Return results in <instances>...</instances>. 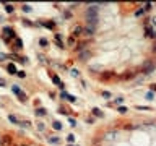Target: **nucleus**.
<instances>
[{
    "label": "nucleus",
    "mask_w": 156,
    "mask_h": 146,
    "mask_svg": "<svg viewBox=\"0 0 156 146\" xmlns=\"http://www.w3.org/2000/svg\"><path fill=\"white\" fill-rule=\"evenodd\" d=\"M0 146H15L12 135H0Z\"/></svg>",
    "instance_id": "nucleus-1"
},
{
    "label": "nucleus",
    "mask_w": 156,
    "mask_h": 146,
    "mask_svg": "<svg viewBox=\"0 0 156 146\" xmlns=\"http://www.w3.org/2000/svg\"><path fill=\"white\" fill-rule=\"evenodd\" d=\"M70 36H73V37L83 36V26L81 24H75L73 28H72V34H70Z\"/></svg>",
    "instance_id": "nucleus-2"
},
{
    "label": "nucleus",
    "mask_w": 156,
    "mask_h": 146,
    "mask_svg": "<svg viewBox=\"0 0 156 146\" xmlns=\"http://www.w3.org/2000/svg\"><path fill=\"white\" fill-rule=\"evenodd\" d=\"M49 76H50V80L54 81V85H55V86H59L60 89H64V83H62V80L59 78V75H57V73H52V72H50V73H49Z\"/></svg>",
    "instance_id": "nucleus-3"
},
{
    "label": "nucleus",
    "mask_w": 156,
    "mask_h": 146,
    "mask_svg": "<svg viewBox=\"0 0 156 146\" xmlns=\"http://www.w3.org/2000/svg\"><path fill=\"white\" fill-rule=\"evenodd\" d=\"M54 42L57 44L59 49H65V42L62 41V36L59 34V32H55V34H54Z\"/></svg>",
    "instance_id": "nucleus-4"
},
{
    "label": "nucleus",
    "mask_w": 156,
    "mask_h": 146,
    "mask_svg": "<svg viewBox=\"0 0 156 146\" xmlns=\"http://www.w3.org/2000/svg\"><path fill=\"white\" fill-rule=\"evenodd\" d=\"M12 49H13V52H20L21 49H23V41H21L20 37H17L15 42L12 44Z\"/></svg>",
    "instance_id": "nucleus-5"
},
{
    "label": "nucleus",
    "mask_w": 156,
    "mask_h": 146,
    "mask_svg": "<svg viewBox=\"0 0 156 146\" xmlns=\"http://www.w3.org/2000/svg\"><path fill=\"white\" fill-rule=\"evenodd\" d=\"M62 99H65V101H68L70 104H75V102H77V97L75 96H72V94H68V93H65V91H62Z\"/></svg>",
    "instance_id": "nucleus-6"
},
{
    "label": "nucleus",
    "mask_w": 156,
    "mask_h": 146,
    "mask_svg": "<svg viewBox=\"0 0 156 146\" xmlns=\"http://www.w3.org/2000/svg\"><path fill=\"white\" fill-rule=\"evenodd\" d=\"M3 34L13 37V39H17V34H15V29H13V26H3Z\"/></svg>",
    "instance_id": "nucleus-7"
},
{
    "label": "nucleus",
    "mask_w": 156,
    "mask_h": 146,
    "mask_svg": "<svg viewBox=\"0 0 156 146\" xmlns=\"http://www.w3.org/2000/svg\"><path fill=\"white\" fill-rule=\"evenodd\" d=\"M46 140H47V143H50V145H60V138L55 136V135H49V136H46Z\"/></svg>",
    "instance_id": "nucleus-8"
},
{
    "label": "nucleus",
    "mask_w": 156,
    "mask_h": 146,
    "mask_svg": "<svg viewBox=\"0 0 156 146\" xmlns=\"http://www.w3.org/2000/svg\"><path fill=\"white\" fill-rule=\"evenodd\" d=\"M95 31H96V26H86V28H83V34H85V36H88V37L93 36V34H95Z\"/></svg>",
    "instance_id": "nucleus-9"
},
{
    "label": "nucleus",
    "mask_w": 156,
    "mask_h": 146,
    "mask_svg": "<svg viewBox=\"0 0 156 146\" xmlns=\"http://www.w3.org/2000/svg\"><path fill=\"white\" fill-rule=\"evenodd\" d=\"M7 72H8L10 75H17V73H18L17 65L13 63V62H12V63H7Z\"/></svg>",
    "instance_id": "nucleus-10"
},
{
    "label": "nucleus",
    "mask_w": 156,
    "mask_h": 146,
    "mask_svg": "<svg viewBox=\"0 0 156 146\" xmlns=\"http://www.w3.org/2000/svg\"><path fill=\"white\" fill-rule=\"evenodd\" d=\"M34 114H36V117H44V115H47V110H46V107H36Z\"/></svg>",
    "instance_id": "nucleus-11"
},
{
    "label": "nucleus",
    "mask_w": 156,
    "mask_h": 146,
    "mask_svg": "<svg viewBox=\"0 0 156 146\" xmlns=\"http://www.w3.org/2000/svg\"><path fill=\"white\" fill-rule=\"evenodd\" d=\"M77 44H78L77 37H73V36L67 37V45H68V47H77Z\"/></svg>",
    "instance_id": "nucleus-12"
},
{
    "label": "nucleus",
    "mask_w": 156,
    "mask_h": 146,
    "mask_svg": "<svg viewBox=\"0 0 156 146\" xmlns=\"http://www.w3.org/2000/svg\"><path fill=\"white\" fill-rule=\"evenodd\" d=\"M90 55H91L90 50H81V52H80V55H78V59H80L81 62H85V60H88V59H90Z\"/></svg>",
    "instance_id": "nucleus-13"
},
{
    "label": "nucleus",
    "mask_w": 156,
    "mask_h": 146,
    "mask_svg": "<svg viewBox=\"0 0 156 146\" xmlns=\"http://www.w3.org/2000/svg\"><path fill=\"white\" fill-rule=\"evenodd\" d=\"M8 120L12 122L13 125H20V117L15 115V114H8Z\"/></svg>",
    "instance_id": "nucleus-14"
},
{
    "label": "nucleus",
    "mask_w": 156,
    "mask_h": 146,
    "mask_svg": "<svg viewBox=\"0 0 156 146\" xmlns=\"http://www.w3.org/2000/svg\"><path fill=\"white\" fill-rule=\"evenodd\" d=\"M41 24L44 26V28L50 29V31H54V29H55V23H54V21H41Z\"/></svg>",
    "instance_id": "nucleus-15"
},
{
    "label": "nucleus",
    "mask_w": 156,
    "mask_h": 146,
    "mask_svg": "<svg viewBox=\"0 0 156 146\" xmlns=\"http://www.w3.org/2000/svg\"><path fill=\"white\" fill-rule=\"evenodd\" d=\"M145 34H146L148 37H156V32L151 26H146V28H145Z\"/></svg>",
    "instance_id": "nucleus-16"
},
{
    "label": "nucleus",
    "mask_w": 156,
    "mask_h": 146,
    "mask_svg": "<svg viewBox=\"0 0 156 146\" xmlns=\"http://www.w3.org/2000/svg\"><path fill=\"white\" fill-rule=\"evenodd\" d=\"M91 112H93V115H95V117H104V112L101 109H98V107H93V109H91Z\"/></svg>",
    "instance_id": "nucleus-17"
},
{
    "label": "nucleus",
    "mask_w": 156,
    "mask_h": 146,
    "mask_svg": "<svg viewBox=\"0 0 156 146\" xmlns=\"http://www.w3.org/2000/svg\"><path fill=\"white\" fill-rule=\"evenodd\" d=\"M153 70H155V65H153V63H150V62H146V63H145L143 72H145V73H151Z\"/></svg>",
    "instance_id": "nucleus-18"
},
{
    "label": "nucleus",
    "mask_w": 156,
    "mask_h": 146,
    "mask_svg": "<svg viewBox=\"0 0 156 146\" xmlns=\"http://www.w3.org/2000/svg\"><path fill=\"white\" fill-rule=\"evenodd\" d=\"M18 127H23V128H31V120H25V118L21 120V118H20V125H18Z\"/></svg>",
    "instance_id": "nucleus-19"
},
{
    "label": "nucleus",
    "mask_w": 156,
    "mask_h": 146,
    "mask_svg": "<svg viewBox=\"0 0 156 146\" xmlns=\"http://www.w3.org/2000/svg\"><path fill=\"white\" fill-rule=\"evenodd\" d=\"M39 45H41L42 49H46L47 45H49V39H46V37H39Z\"/></svg>",
    "instance_id": "nucleus-20"
},
{
    "label": "nucleus",
    "mask_w": 156,
    "mask_h": 146,
    "mask_svg": "<svg viewBox=\"0 0 156 146\" xmlns=\"http://www.w3.org/2000/svg\"><path fill=\"white\" fill-rule=\"evenodd\" d=\"M12 93H15L17 96H20V94L23 93V91H21V88H20L18 85H13V86H12Z\"/></svg>",
    "instance_id": "nucleus-21"
},
{
    "label": "nucleus",
    "mask_w": 156,
    "mask_h": 146,
    "mask_svg": "<svg viewBox=\"0 0 156 146\" xmlns=\"http://www.w3.org/2000/svg\"><path fill=\"white\" fill-rule=\"evenodd\" d=\"M52 128L57 130V132H60V130H62V123H60L59 120H54V122H52Z\"/></svg>",
    "instance_id": "nucleus-22"
},
{
    "label": "nucleus",
    "mask_w": 156,
    "mask_h": 146,
    "mask_svg": "<svg viewBox=\"0 0 156 146\" xmlns=\"http://www.w3.org/2000/svg\"><path fill=\"white\" fill-rule=\"evenodd\" d=\"M5 12L7 13H15V7L12 3H5Z\"/></svg>",
    "instance_id": "nucleus-23"
},
{
    "label": "nucleus",
    "mask_w": 156,
    "mask_h": 146,
    "mask_svg": "<svg viewBox=\"0 0 156 146\" xmlns=\"http://www.w3.org/2000/svg\"><path fill=\"white\" fill-rule=\"evenodd\" d=\"M36 127H37V132H44V130H46V125L42 123V122H37Z\"/></svg>",
    "instance_id": "nucleus-24"
},
{
    "label": "nucleus",
    "mask_w": 156,
    "mask_h": 146,
    "mask_svg": "<svg viewBox=\"0 0 156 146\" xmlns=\"http://www.w3.org/2000/svg\"><path fill=\"white\" fill-rule=\"evenodd\" d=\"M143 15H145V10H143V7H142V8H138V10L135 12V16H137V18H140V16H143Z\"/></svg>",
    "instance_id": "nucleus-25"
},
{
    "label": "nucleus",
    "mask_w": 156,
    "mask_h": 146,
    "mask_svg": "<svg viewBox=\"0 0 156 146\" xmlns=\"http://www.w3.org/2000/svg\"><path fill=\"white\" fill-rule=\"evenodd\" d=\"M67 141H68V145H72V143L75 141V135H73V133L67 135Z\"/></svg>",
    "instance_id": "nucleus-26"
},
{
    "label": "nucleus",
    "mask_w": 156,
    "mask_h": 146,
    "mask_svg": "<svg viewBox=\"0 0 156 146\" xmlns=\"http://www.w3.org/2000/svg\"><path fill=\"white\" fill-rule=\"evenodd\" d=\"M17 76H18V78H21V80H23V78H26V72H25V70H18Z\"/></svg>",
    "instance_id": "nucleus-27"
},
{
    "label": "nucleus",
    "mask_w": 156,
    "mask_h": 146,
    "mask_svg": "<svg viewBox=\"0 0 156 146\" xmlns=\"http://www.w3.org/2000/svg\"><path fill=\"white\" fill-rule=\"evenodd\" d=\"M148 99V101H153V99H155V93H153V91H148L146 93V96H145Z\"/></svg>",
    "instance_id": "nucleus-28"
},
{
    "label": "nucleus",
    "mask_w": 156,
    "mask_h": 146,
    "mask_svg": "<svg viewBox=\"0 0 156 146\" xmlns=\"http://www.w3.org/2000/svg\"><path fill=\"white\" fill-rule=\"evenodd\" d=\"M21 10H23V12H25V13H29V12H31V10H33V8L29 7V5H23V7H21Z\"/></svg>",
    "instance_id": "nucleus-29"
},
{
    "label": "nucleus",
    "mask_w": 156,
    "mask_h": 146,
    "mask_svg": "<svg viewBox=\"0 0 156 146\" xmlns=\"http://www.w3.org/2000/svg\"><path fill=\"white\" fill-rule=\"evenodd\" d=\"M117 110H119L120 114H127V107H125V105H120V107H117Z\"/></svg>",
    "instance_id": "nucleus-30"
},
{
    "label": "nucleus",
    "mask_w": 156,
    "mask_h": 146,
    "mask_svg": "<svg viewBox=\"0 0 156 146\" xmlns=\"http://www.w3.org/2000/svg\"><path fill=\"white\" fill-rule=\"evenodd\" d=\"M68 122H70V125H72V127H77V125H78L77 120H75L73 117H70V118H68Z\"/></svg>",
    "instance_id": "nucleus-31"
},
{
    "label": "nucleus",
    "mask_w": 156,
    "mask_h": 146,
    "mask_svg": "<svg viewBox=\"0 0 156 146\" xmlns=\"http://www.w3.org/2000/svg\"><path fill=\"white\" fill-rule=\"evenodd\" d=\"M8 59V54H0V62H5Z\"/></svg>",
    "instance_id": "nucleus-32"
},
{
    "label": "nucleus",
    "mask_w": 156,
    "mask_h": 146,
    "mask_svg": "<svg viewBox=\"0 0 156 146\" xmlns=\"http://www.w3.org/2000/svg\"><path fill=\"white\" fill-rule=\"evenodd\" d=\"M59 114H62V115H67V114H68V109H64V107H60V109H59Z\"/></svg>",
    "instance_id": "nucleus-33"
},
{
    "label": "nucleus",
    "mask_w": 156,
    "mask_h": 146,
    "mask_svg": "<svg viewBox=\"0 0 156 146\" xmlns=\"http://www.w3.org/2000/svg\"><path fill=\"white\" fill-rule=\"evenodd\" d=\"M64 18H72V13H70V10H65V12H64Z\"/></svg>",
    "instance_id": "nucleus-34"
},
{
    "label": "nucleus",
    "mask_w": 156,
    "mask_h": 146,
    "mask_svg": "<svg viewBox=\"0 0 156 146\" xmlns=\"http://www.w3.org/2000/svg\"><path fill=\"white\" fill-rule=\"evenodd\" d=\"M103 97L104 99H109V97H111V93H109V91H103Z\"/></svg>",
    "instance_id": "nucleus-35"
},
{
    "label": "nucleus",
    "mask_w": 156,
    "mask_h": 146,
    "mask_svg": "<svg viewBox=\"0 0 156 146\" xmlns=\"http://www.w3.org/2000/svg\"><path fill=\"white\" fill-rule=\"evenodd\" d=\"M37 59H39V62H41V63H46V57L42 55V54H41V55H37Z\"/></svg>",
    "instance_id": "nucleus-36"
},
{
    "label": "nucleus",
    "mask_w": 156,
    "mask_h": 146,
    "mask_svg": "<svg viewBox=\"0 0 156 146\" xmlns=\"http://www.w3.org/2000/svg\"><path fill=\"white\" fill-rule=\"evenodd\" d=\"M151 7H153L151 3H145V8H143V10H145V12H148V10H151Z\"/></svg>",
    "instance_id": "nucleus-37"
},
{
    "label": "nucleus",
    "mask_w": 156,
    "mask_h": 146,
    "mask_svg": "<svg viewBox=\"0 0 156 146\" xmlns=\"http://www.w3.org/2000/svg\"><path fill=\"white\" fill-rule=\"evenodd\" d=\"M23 24H26V26H33V23L29 20H23Z\"/></svg>",
    "instance_id": "nucleus-38"
},
{
    "label": "nucleus",
    "mask_w": 156,
    "mask_h": 146,
    "mask_svg": "<svg viewBox=\"0 0 156 146\" xmlns=\"http://www.w3.org/2000/svg\"><path fill=\"white\" fill-rule=\"evenodd\" d=\"M0 86H2V88H3V86H7V81H5L3 78H0Z\"/></svg>",
    "instance_id": "nucleus-39"
},
{
    "label": "nucleus",
    "mask_w": 156,
    "mask_h": 146,
    "mask_svg": "<svg viewBox=\"0 0 156 146\" xmlns=\"http://www.w3.org/2000/svg\"><path fill=\"white\" fill-rule=\"evenodd\" d=\"M120 102H124V97H115V104H120Z\"/></svg>",
    "instance_id": "nucleus-40"
},
{
    "label": "nucleus",
    "mask_w": 156,
    "mask_h": 146,
    "mask_svg": "<svg viewBox=\"0 0 156 146\" xmlns=\"http://www.w3.org/2000/svg\"><path fill=\"white\" fill-rule=\"evenodd\" d=\"M72 75H73V76H80V73H78L77 70H72Z\"/></svg>",
    "instance_id": "nucleus-41"
},
{
    "label": "nucleus",
    "mask_w": 156,
    "mask_h": 146,
    "mask_svg": "<svg viewBox=\"0 0 156 146\" xmlns=\"http://www.w3.org/2000/svg\"><path fill=\"white\" fill-rule=\"evenodd\" d=\"M86 122H88V123H95V118H91V117H88V118H86Z\"/></svg>",
    "instance_id": "nucleus-42"
},
{
    "label": "nucleus",
    "mask_w": 156,
    "mask_h": 146,
    "mask_svg": "<svg viewBox=\"0 0 156 146\" xmlns=\"http://www.w3.org/2000/svg\"><path fill=\"white\" fill-rule=\"evenodd\" d=\"M151 91H156V85H151Z\"/></svg>",
    "instance_id": "nucleus-43"
},
{
    "label": "nucleus",
    "mask_w": 156,
    "mask_h": 146,
    "mask_svg": "<svg viewBox=\"0 0 156 146\" xmlns=\"http://www.w3.org/2000/svg\"><path fill=\"white\" fill-rule=\"evenodd\" d=\"M15 146H29V145H15Z\"/></svg>",
    "instance_id": "nucleus-44"
},
{
    "label": "nucleus",
    "mask_w": 156,
    "mask_h": 146,
    "mask_svg": "<svg viewBox=\"0 0 156 146\" xmlns=\"http://www.w3.org/2000/svg\"><path fill=\"white\" fill-rule=\"evenodd\" d=\"M153 50H155V52H156V45H155V47H153Z\"/></svg>",
    "instance_id": "nucleus-45"
},
{
    "label": "nucleus",
    "mask_w": 156,
    "mask_h": 146,
    "mask_svg": "<svg viewBox=\"0 0 156 146\" xmlns=\"http://www.w3.org/2000/svg\"><path fill=\"white\" fill-rule=\"evenodd\" d=\"M77 146H80V145H77Z\"/></svg>",
    "instance_id": "nucleus-46"
}]
</instances>
